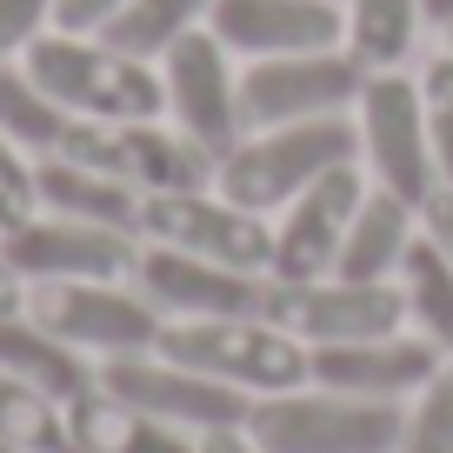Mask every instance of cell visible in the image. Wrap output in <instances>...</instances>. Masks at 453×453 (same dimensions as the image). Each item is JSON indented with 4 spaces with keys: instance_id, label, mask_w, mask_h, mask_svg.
Here are the masks:
<instances>
[{
    "instance_id": "5",
    "label": "cell",
    "mask_w": 453,
    "mask_h": 453,
    "mask_svg": "<svg viewBox=\"0 0 453 453\" xmlns=\"http://www.w3.org/2000/svg\"><path fill=\"white\" fill-rule=\"evenodd\" d=\"M54 154L127 180L134 194H194V187H213V167H220L200 141L160 120H67Z\"/></svg>"
},
{
    "instance_id": "3",
    "label": "cell",
    "mask_w": 453,
    "mask_h": 453,
    "mask_svg": "<svg viewBox=\"0 0 453 453\" xmlns=\"http://www.w3.org/2000/svg\"><path fill=\"white\" fill-rule=\"evenodd\" d=\"M154 354L180 360V367L207 373V380L234 387V394L260 400V394H287L307 387V340H294L287 326H273L267 313H226V320H167Z\"/></svg>"
},
{
    "instance_id": "25",
    "label": "cell",
    "mask_w": 453,
    "mask_h": 453,
    "mask_svg": "<svg viewBox=\"0 0 453 453\" xmlns=\"http://www.w3.org/2000/svg\"><path fill=\"white\" fill-rule=\"evenodd\" d=\"M420 20V0H347V47L367 67H400Z\"/></svg>"
},
{
    "instance_id": "32",
    "label": "cell",
    "mask_w": 453,
    "mask_h": 453,
    "mask_svg": "<svg viewBox=\"0 0 453 453\" xmlns=\"http://www.w3.org/2000/svg\"><path fill=\"white\" fill-rule=\"evenodd\" d=\"M420 234L447 254V267H453V187H434V194L420 200Z\"/></svg>"
},
{
    "instance_id": "18",
    "label": "cell",
    "mask_w": 453,
    "mask_h": 453,
    "mask_svg": "<svg viewBox=\"0 0 453 453\" xmlns=\"http://www.w3.org/2000/svg\"><path fill=\"white\" fill-rule=\"evenodd\" d=\"M0 367L27 380L34 394H47L54 407H73L100 387V360H87L81 347H67L60 334H47L34 313H7L0 320Z\"/></svg>"
},
{
    "instance_id": "22",
    "label": "cell",
    "mask_w": 453,
    "mask_h": 453,
    "mask_svg": "<svg viewBox=\"0 0 453 453\" xmlns=\"http://www.w3.org/2000/svg\"><path fill=\"white\" fill-rule=\"evenodd\" d=\"M207 7L213 0H127V7L100 27V41L134 54V60H160L180 34L207 27Z\"/></svg>"
},
{
    "instance_id": "1",
    "label": "cell",
    "mask_w": 453,
    "mask_h": 453,
    "mask_svg": "<svg viewBox=\"0 0 453 453\" xmlns=\"http://www.w3.org/2000/svg\"><path fill=\"white\" fill-rule=\"evenodd\" d=\"M20 67H27V81L41 87L67 120H160V113H167L160 67L107 47L100 34L47 27L41 41H27Z\"/></svg>"
},
{
    "instance_id": "24",
    "label": "cell",
    "mask_w": 453,
    "mask_h": 453,
    "mask_svg": "<svg viewBox=\"0 0 453 453\" xmlns=\"http://www.w3.org/2000/svg\"><path fill=\"white\" fill-rule=\"evenodd\" d=\"M60 127H67V113H60L54 100L27 81L20 54H0V134H7V141H20L27 154H54Z\"/></svg>"
},
{
    "instance_id": "2",
    "label": "cell",
    "mask_w": 453,
    "mask_h": 453,
    "mask_svg": "<svg viewBox=\"0 0 453 453\" xmlns=\"http://www.w3.org/2000/svg\"><path fill=\"white\" fill-rule=\"evenodd\" d=\"M354 154H360V127L347 113H334V120H294V127H254L234 154H220L213 194H226L247 213H280L320 173L354 167Z\"/></svg>"
},
{
    "instance_id": "38",
    "label": "cell",
    "mask_w": 453,
    "mask_h": 453,
    "mask_svg": "<svg viewBox=\"0 0 453 453\" xmlns=\"http://www.w3.org/2000/svg\"><path fill=\"white\" fill-rule=\"evenodd\" d=\"M447 54H453V27H447Z\"/></svg>"
},
{
    "instance_id": "14",
    "label": "cell",
    "mask_w": 453,
    "mask_h": 453,
    "mask_svg": "<svg viewBox=\"0 0 453 453\" xmlns=\"http://www.w3.org/2000/svg\"><path fill=\"white\" fill-rule=\"evenodd\" d=\"M134 280L167 320H226V313H267L273 273H247V267H220L200 254H173V247H141Z\"/></svg>"
},
{
    "instance_id": "26",
    "label": "cell",
    "mask_w": 453,
    "mask_h": 453,
    "mask_svg": "<svg viewBox=\"0 0 453 453\" xmlns=\"http://www.w3.org/2000/svg\"><path fill=\"white\" fill-rule=\"evenodd\" d=\"M0 440L34 447V453H60L67 447V407H54L47 394H34L27 380H14L0 367Z\"/></svg>"
},
{
    "instance_id": "15",
    "label": "cell",
    "mask_w": 453,
    "mask_h": 453,
    "mask_svg": "<svg viewBox=\"0 0 453 453\" xmlns=\"http://www.w3.org/2000/svg\"><path fill=\"white\" fill-rule=\"evenodd\" d=\"M360 200H367L360 167H334L307 194H294L280 207V220H273V267L267 273L273 280H320V273H334L340 241H347Z\"/></svg>"
},
{
    "instance_id": "17",
    "label": "cell",
    "mask_w": 453,
    "mask_h": 453,
    "mask_svg": "<svg viewBox=\"0 0 453 453\" xmlns=\"http://www.w3.org/2000/svg\"><path fill=\"white\" fill-rule=\"evenodd\" d=\"M207 27L226 41V54H247V60L347 47L340 0H213Z\"/></svg>"
},
{
    "instance_id": "35",
    "label": "cell",
    "mask_w": 453,
    "mask_h": 453,
    "mask_svg": "<svg viewBox=\"0 0 453 453\" xmlns=\"http://www.w3.org/2000/svg\"><path fill=\"white\" fill-rule=\"evenodd\" d=\"M420 14L434 20V27H453V0H420Z\"/></svg>"
},
{
    "instance_id": "21",
    "label": "cell",
    "mask_w": 453,
    "mask_h": 453,
    "mask_svg": "<svg viewBox=\"0 0 453 453\" xmlns=\"http://www.w3.org/2000/svg\"><path fill=\"white\" fill-rule=\"evenodd\" d=\"M67 440L87 447V453H200V434L167 426V420H154V413L120 407V400L100 394V387L67 407Z\"/></svg>"
},
{
    "instance_id": "28",
    "label": "cell",
    "mask_w": 453,
    "mask_h": 453,
    "mask_svg": "<svg viewBox=\"0 0 453 453\" xmlns=\"http://www.w3.org/2000/svg\"><path fill=\"white\" fill-rule=\"evenodd\" d=\"M41 213V167L27 160V147L0 134V234Z\"/></svg>"
},
{
    "instance_id": "6",
    "label": "cell",
    "mask_w": 453,
    "mask_h": 453,
    "mask_svg": "<svg viewBox=\"0 0 453 453\" xmlns=\"http://www.w3.org/2000/svg\"><path fill=\"white\" fill-rule=\"evenodd\" d=\"M27 313L67 347H81L87 360L154 354L160 334H167V313L120 280H41L27 287Z\"/></svg>"
},
{
    "instance_id": "23",
    "label": "cell",
    "mask_w": 453,
    "mask_h": 453,
    "mask_svg": "<svg viewBox=\"0 0 453 453\" xmlns=\"http://www.w3.org/2000/svg\"><path fill=\"white\" fill-rule=\"evenodd\" d=\"M400 294H407V320L420 326V340H434L440 354L453 360V267L426 234L400 260Z\"/></svg>"
},
{
    "instance_id": "37",
    "label": "cell",
    "mask_w": 453,
    "mask_h": 453,
    "mask_svg": "<svg viewBox=\"0 0 453 453\" xmlns=\"http://www.w3.org/2000/svg\"><path fill=\"white\" fill-rule=\"evenodd\" d=\"M60 453H87V447H73V440H67V447H60Z\"/></svg>"
},
{
    "instance_id": "36",
    "label": "cell",
    "mask_w": 453,
    "mask_h": 453,
    "mask_svg": "<svg viewBox=\"0 0 453 453\" xmlns=\"http://www.w3.org/2000/svg\"><path fill=\"white\" fill-rule=\"evenodd\" d=\"M0 453H34V447H14V440H0Z\"/></svg>"
},
{
    "instance_id": "7",
    "label": "cell",
    "mask_w": 453,
    "mask_h": 453,
    "mask_svg": "<svg viewBox=\"0 0 453 453\" xmlns=\"http://www.w3.org/2000/svg\"><path fill=\"white\" fill-rule=\"evenodd\" d=\"M354 127H360V154H367V167H373V187L400 194L407 207H420V200L440 187L420 81H407L400 67H373L367 87H360Z\"/></svg>"
},
{
    "instance_id": "29",
    "label": "cell",
    "mask_w": 453,
    "mask_h": 453,
    "mask_svg": "<svg viewBox=\"0 0 453 453\" xmlns=\"http://www.w3.org/2000/svg\"><path fill=\"white\" fill-rule=\"evenodd\" d=\"M420 94H426V134H434L440 187H453V54H440L420 73Z\"/></svg>"
},
{
    "instance_id": "19",
    "label": "cell",
    "mask_w": 453,
    "mask_h": 453,
    "mask_svg": "<svg viewBox=\"0 0 453 453\" xmlns=\"http://www.w3.org/2000/svg\"><path fill=\"white\" fill-rule=\"evenodd\" d=\"M413 241H420V207H407L387 187H367L347 241H340L334 273L340 280H400V260H407Z\"/></svg>"
},
{
    "instance_id": "4",
    "label": "cell",
    "mask_w": 453,
    "mask_h": 453,
    "mask_svg": "<svg viewBox=\"0 0 453 453\" xmlns=\"http://www.w3.org/2000/svg\"><path fill=\"white\" fill-rule=\"evenodd\" d=\"M407 407L394 400H354L334 387H287L247 407V434L267 453H400Z\"/></svg>"
},
{
    "instance_id": "12",
    "label": "cell",
    "mask_w": 453,
    "mask_h": 453,
    "mask_svg": "<svg viewBox=\"0 0 453 453\" xmlns=\"http://www.w3.org/2000/svg\"><path fill=\"white\" fill-rule=\"evenodd\" d=\"M100 394H113L134 413H154V420H167V426H187V434L247 426V407H254L247 394H234V387L207 380V373L180 367V360H167V354L100 360Z\"/></svg>"
},
{
    "instance_id": "9",
    "label": "cell",
    "mask_w": 453,
    "mask_h": 453,
    "mask_svg": "<svg viewBox=\"0 0 453 453\" xmlns=\"http://www.w3.org/2000/svg\"><path fill=\"white\" fill-rule=\"evenodd\" d=\"M141 241L173 247V254L220 260V267H247V273L273 267V220L234 207L213 187H194V194H141Z\"/></svg>"
},
{
    "instance_id": "33",
    "label": "cell",
    "mask_w": 453,
    "mask_h": 453,
    "mask_svg": "<svg viewBox=\"0 0 453 453\" xmlns=\"http://www.w3.org/2000/svg\"><path fill=\"white\" fill-rule=\"evenodd\" d=\"M200 453H267L247 426H213V434H200Z\"/></svg>"
},
{
    "instance_id": "31",
    "label": "cell",
    "mask_w": 453,
    "mask_h": 453,
    "mask_svg": "<svg viewBox=\"0 0 453 453\" xmlns=\"http://www.w3.org/2000/svg\"><path fill=\"white\" fill-rule=\"evenodd\" d=\"M120 7H127V0H60V7H54V27L60 34H100Z\"/></svg>"
},
{
    "instance_id": "11",
    "label": "cell",
    "mask_w": 453,
    "mask_h": 453,
    "mask_svg": "<svg viewBox=\"0 0 453 453\" xmlns=\"http://www.w3.org/2000/svg\"><path fill=\"white\" fill-rule=\"evenodd\" d=\"M160 87H167V113L187 141H200L213 160L234 154L247 141L241 113V81H234V54L213 27H194L160 54Z\"/></svg>"
},
{
    "instance_id": "34",
    "label": "cell",
    "mask_w": 453,
    "mask_h": 453,
    "mask_svg": "<svg viewBox=\"0 0 453 453\" xmlns=\"http://www.w3.org/2000/svg\"><path fill=\"white\" fill-rule=\"evenodd\" d=\"M7 313H27V280H20L14 267H7V254H0V320Z\"/></svg>"
},
{
    "instance_id": "16",
    "label": "cell",
    "mask_w": 453,
    "mask_h": 453,
    "mask_svg": "<svg viewBox=\"0 0 453 453\" xmlns=\"http://www.w3.org/2000/svg\"><path fill=\"white\" fill-rule=\"evenodd\" d=\"M440 347L420 334H380V340H347V347H307L313 387H334V394L354 400H394L407 407L426 380L440 373Z\"/></svg>"
},
{
    "instance_id": "8",
    "label": "cell",
    "mask_w": 453,
    "mask_h": 453,
    "mask_svg": "<svg viewBox=\"0 0 453 453\" xmlns=\"http://www.w3.org/2000/svg\"><path fill=\"white\" fill-rule=\"evenodd\" d=\"M367 60L354 47H320V54H273L247 60L241 73V113L254 127H294V120H334V113L360 107L367 87Z\"/></svg>"
},
{
    "instance_id": "30",
    "label": "cell",
    "mask_w": 453,
    "mask_h": 453,
    "mask_svg": "<svg viewBox=\"0 0 453 453\" xmlns=\"http://www.w3.org/2000/svg\"><path fill=\"white\" fill-rule=\"evenodd\" d=\"M60 0H0V54H27V41H41L54 27Z\"/></svg>"
},
{
    "instance_id": "10",
    "label": "cell",
    "mask_w": 453,
    "mask_h": 453,
    "mask_svg": "<svg viewBox=\"0 0 453 453\" xmlns=\"http://www.w3.org/2000/svg\"><path fill=\"white\" fill-rule=\"evenodd\" d=\"M267 320L287 326L294 340H307V347H347V340L400 334L407 294H400V280H340V273H320V280H273Z\"/></svg>"
},
{
    "instance_id": "13",
    "label": "cell",
    "mask_w": 453,
    "mask_h": 453,
    "mask_svg": "<svg viewBox=\"0 0 453 453\" xmlns=\"http://www.w3.org/2000/svg\"><path fill=\"white\" fill-rule=\"evenodd\" d=\"M0 254L27 287H41V280H120V273H134L141 247H134V234H113V226L34 213L0 234Z\"/></svg>"
},
{
    "instance_id": "27",
    "label": "cell",
    "mask_w": 453,
    "mask_h": 453,
    "mask_svg": "<svg viewBox=\"0 0 453 453\" xmlns=\"http://www.w3.org/2000/svg\"><path fill=\"white\" fill-rule=\"evenodd\" d=\"M400 453H453V360H440V373L407 400Z\"/></svg>"
},
{
    "instance_id": "20",
    "label": "cell",
    "mask_w": 453,
    "mask_h": 453,
    "mask_svg": "<svg viewBox=\"0 0 453 453\" xmlns=\"http://www.w3.org/2000/svg\"><path fill=\"white\" fill-rule=\"evenodd\" d=\"M41 213H67L87 226H113V234H134L141 241V194L113 173H94L67 154L41 160Z\"/></svg>"
}]
</instances>
